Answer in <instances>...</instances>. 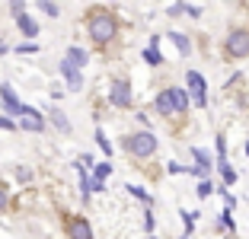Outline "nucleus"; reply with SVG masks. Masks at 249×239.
I'll return each instance as SVG.
<instances>
[{
	"label": "nucleus",
	"instance_id": "7",
	"mask_svg": "<svg viewBox=\"0 0 249 239\" xmlns=\"http://www.w3.org/2000/svg\"><path fill=\"white\" fill-rule=\"evenodd\" d=\"M0 99H3L7 115H26V112H29V105H22V102L16 99V93H13V86H10V83H0Z\"/></svg>",
	"mask_w": 249,
	"mask_h": 239
},
{
	"label": "nucleus",
	"instance_id": "1",
	"mask_svg": "<svg viewBox=\"0 0 249 239\" xmlns=\"http://www.w3.org/2000/svg\"><path fill=\"white\" fill-rule=\"evenodd\" d=\"M87 32H89V38H93L96 45H109L112 38H115V32H118V22H115V16H112L109 10H93V13L87 16Z\"/></svg>",
	"mask_w": 249,
	"mask_h": 239
},
{
	"label": "nucleus",
	"instance_id": "14",
	"mask_svg": "<svg viewBox=\"0 0 249 239\" xmlns=\"http://www.w3.org/2000/svg\"><path fill=\"white\" fill-rule=\"evenodd\" d=\"M169 38H173V45L179 48V54H182V58H185V54L192 51V42H189V38L182 35V32H169Z\"/></svg>",
	"mask_w": 249,
	"mask_h": 239
},
{
	"label": "nucleus",
	"instance_id": "9",
	"mask_svg": "<svg viewBox=\"0 0 249 239\" xmlns=\"http://www.w3.org/2000/svg\"><path fill=\"white\" fill-rule=\"evenodd\" d=\"M58 70L67 77V89H71V93H80V89H83V73H80V67H73L71 61H61Z\"/></svg>",
	"mask_w": 249,
	"mask_h": 239
},
{
	"label": "nucleus",
	"instance_id": "8",
	"mask_svg": "<svg viewBox=\"0 0 249 239\" xmlns=\"http://www.w3.org/2000/svg\"><path fill=\"white\" fill-rule=\"evenodd\" d=\"M64 230L71 239H93V226L87 223L83 217H67L64 220Z\"/></svg>",
	"mask_w": 249,
	"mask_h": 239
},
{
	"label": "nucleus",
	"instance_id": "26",
	"mask_svg": "<svg viewBox=\"0 0 249 239\" xmlns=\"http://www.w3.org/2000/svg\"><path fill=\"white\" fill-rule=\"evenodd\" d=\"M7 201H10V195H7V188H3V185H0V214H3V210H7Z\"/></svg>",
	"mask_w": 249,
	"mask_h": 239
},
{
	"label": "nucleus",
	"instance_id": "11",
	"mask_svg": "<svg viewBox=\"0 0 249 239\" xmlns=\"http://www.w3.org/2000/svg\"><path fill=\"white\" fill-rule=\"evenodd\" d=\"M16 26H19V32H22L26 38H36V35H38V22L32 19L29 13H19V16H16Z\"/></svg>",
	"mask_w": 249,
	"mask_h": 239
},
{
	"label": "nucleus",
	"instance_id": "5",
	"mask_svg": "<svg viewBox=\"0 0 249 239\" xmlns=\"http://www.w3.org/2000/svg\"><path fill=\"white\" fill-rule=\"evenodd\" d=\"M109 102L115 105V109H128L131 105V83L128 80H112V86H109Z\"/></svg>",
	"mask_w": 249,
	"mask_h": 239
},
{
	"label": "nucleus",
	"instance_id": "27",
	"mask_svg": "<svg viewBox=\"0 0 249 239\" xmlns=\"http://www.w3.org/2000/svg\"><path fill=\"white\" fill-rule=\"evenodd\" d=\"M144 226H147V233L154 230V214H150V210H147V214H144Z\"/></svg>",
	"mask_w": 249,
	"mask_h": 239
},
{
	"label": "nucleus",
	"instance_id": "24",
	"mask_svg": "<svg viewBox=\"0 0 249 239\" xmlns=\"http://www.w3.org/2000/svg\"><path fill=\"white\" fill-rule=\"evenodd\" d=\"M16 51H19V54H36V51H38V45H36V42H26V45H19Z\"/></svg>",
	"mask_w": 249,
	"mask_h": 239
},
{
	"label": "nucleus",
	"instance_id": "30",
	"mask_svg": "<svg viewBox=\"0 0 249 239\" xmlns=\"http://www.w3.org/2000/svg\"><path fill=\"white\" fill-rule=\"evenodd\" d=\"M0 54H7V45H3V42H0Z\"/></svg>",
	"mask_w": 249,
	"mask_h": 239
},
{
	"label": "nucleus",
	"instance_id": "6",
	"mask_svg": "<svg viewBox=\"0 0 249 239\" xmlns=\"http://www.w3.org/2000/svg\"><path fill=\"white\" fill-rule=\"evenodd\" d=\"M185 83H189L192 96H195L198 109H205V105H208V83H205V77H201L198 70H189V73H185Z\"/></svg>",
	"mask_w": 249,
	"mask_h": 239
},
{
	"label": "nucleus",
	"instance_id": "32",
	"mask_svg": "<svg viewBox=\"0 0 249 239\" xmlns=\"http://www.w3.org/2000/svg\"><path fill=\"white\" fill-rule=\"evenodd\" d=\"M246 153H249V144H246Z\"/></svg>",
	"mask_w": 249,
	"mask_h": 239
},
{
	"label": "nucleus",
	"instance_id": "28",
	"mask_svg": "<svg viewBox=\"0 0 249 239\" xmlns=\"http://www.w3.org/2000/svg\"><path fill=\"white\" fill-rule=\"evenodd\" d=\"M16 175H19L22 182H29V179H32V172H29V169H16Z\"/></svg>",
	"mask_w": 249,
	"mask_h": 239
},
{
	"label": "nucleus",
	"instance_id": "21",
	"mask_svg": "<svg viewBox=\"0 0 249 239\" xmlns=\"http://www.w3.org/2000/svg\"><path fill=\"white\" fill-rule=\"evenodd\" d=\"M16 128H19V124H16L10 115H0V131H16Z\"/></svg>",
	"mask_w": 249,
	"mask_h": 239
},
{
	"label": "nucleus",
	"instance_id": "18",
	"mask_svg": "<svg viewBox=\"0 0 249 239\" xmlns=\"http://www.w3.org/2000/svg\"><path fill=\"white\" fill-rule=\"evenodd\" d=\"M96 144H99V150H103L106 156H112V144H109V137H106L103 131H96Z\"/></svg>",
	"mask_w": 249,
	"mask_h": 239
},
{
	"label": "nucleus",
	"instance_id": "29",
	"mask_svg": "<svg viewBox=\"0 0 249 239\" xmlns=\"http://www.w3.org/2000/svg\"><path fill=\"white\" fill-rule=\"evenodd\" d=\"M185 10V3H176V7H169V16H179Z\"/></svg>",
	"mask_w": 249,
	"mask_h": 239
},
{
	"label": "nucleus",
	"instance_id": "25",
	"mask_svg": "<svg viewBox=\"0 0 249 239\" xmlns=\"http://www.w3.org/2000/svg\"><path fill=\"white\" fill-rule=\"evenodd\" d=\"M220 226H227V230H233V217H230V210H224V214H220Z\"/></svg>",
	"mask_w": 249,
	"mask_h": 239
},
{
	"label": "nucleus",
	"instance_id": "13",
	"mask_svg": "<svg viewBox=\"0 0 249 239\" xmlns=\"http://www.w3.org/2000/svg\"><path fill=\"white\" fill-rule=\"evenodd\" d=\"M48 118H52V124L61 131V134H71V121H67V115L61 109H52V112H48Z\"/></svg>",
	"mask_w": 249,
	"mask_h": 239
},
{
	"label": "nucleus",
	"instance_id": "3",
	"mask_svg": "<svg viewBox=\"0 0 249 239\" xmlns=\"http://www.w3.org/2000/svg\"><path fill=\"white\" fill-rule=\"evenodd\" d=\"M157 134H150V131H134V134H128V137H124V150L131 153L134 159H147V156H154L157 153Z\"/></svg>",
	"mask_w": 249,
	"mask_h": 239
},
{
	"label": "nucleus",
	"instance_id": "10",
	"mask_svg": "<svg viewBox=\"0 0 249 239\" xmlns=\"http://www.w3.org/2000/svg\"><path fill=\"white\" fill-rule=\"evenodd\" d=\"M19 128H22V131H36V134H42V131H45V118H42V115H38V112L29 105V112L22 115Z\"/></svg>",
	"mask_w": 249,
	"mask_h": 239
},
{
	"label": "nucleus",
	"instance_id": "4",
	"mask_svg": "<svg viewBox=\"0 0 249 239\" xmlns=\"http://www.w3.org/2000/svg\"><path fill=\"white\" fill-rule=\"evenodd\" d=\"M224 54L227 61H243L249 58V29H233L224 38Z\"/></svg>",
	"mask_w": 249,
	"mask_h": 239
},
{
	"label": "nucleus",
	"instance_id": "22",
	"mask_svg": "<svg viewBox=\"0 0 249 239\" xmlns=\"http://www.w3.org/2000/svg\"><path fill=\"white\" fill-rule=\"evenodd\" d=\"M128 191H131L134 198H141V201H147V204H150V195H147L144 188H138V185H128Z\"/></svg>",
	"mask_w": 249,
	"mask_h": 239
},
{
	"label": "nucleus",
	"instance_id": "2",
	"mask_svg": "<svg viewBox=\"0 0 249 239\" xmlns=\"http://www.w3.org/2000/svg\"><path fill=\"white\" fill-rule=\"evenodd\" d=\"M157 112L160 115H182L185 109H189V93H185L182 86H169V89H160L154 99Z\"/></svg>",
	"mask_w": 249,
	"mask_h": 239
},
{
	"label": "nucleus",
	"instance_id": "23",
	"mask_svg": "<svg viewBox=\"0 0 249 239\" xmlns=\"http://www.w3.org/2000/svg\"><path fill=\"white\" fill-rule=\"evenodd\" d=\"M10 13H13V16L26 13V3H22V0H10Z\"/></svg>",
	"mask_w": 249,
	"mask_h": 239
},
{
	"label": "nucleus",
	"instance_id": "15",
	"mask_svg": "<svg viewBox=\"0 0 249 239\" xmlns=\"http://www.w3.org/2000/svg\"><path fill=\"white\" fill-rule=\"evenodd\" d=\"M217 169H220V175H224V182H227V185H233V182H236V172L230 169L227 156H217Z\"/></svg>",
	"mask_w": 249,
	"mask_h": 239
},
{
	"label": "nucleus",
	"instance_id": "31",
	"mask_svg": "<svg viewBox=\"0 0 249 239\" xmlns=\"http://www.w3.org/2000/svg\"><path fill=\"white\" fill-rule=\"evenodd\" d=\"M182 239H189V233H185V236H182Z\"/></svg>",
	"mask_w": 249,
	"mask_h": 239
},
{
	"label": "nucleus",
	"instance_id": "12",
	"mask_svg": "<svg viewBox=\"0 0 249 239\" xmlns=\"http://www.w3.org/2000/svg\"><path fill=\"white\" fill-rule=\"evenodd\" d=\"M64 61H71L73 67H80V70H83V67H87V61H89V54L83 48H77V45H73V48H67V58Z\"/></svg>",
	"mask_w": 249,
	"mask_h": 239
},
{
	"label": "nucleus",
	"instance_id": "16",
	"mask_svg": "<svg viewBox=\"0 0 249 239\" xmlns=\"http://www.w3.org/2000/svg\"><path fill=\"white\" fill-rule=\"evenodd\" d=\"M144 61H147L150 67H160V64H163V54H160V48H157V45H150V48L144 51Z\"/></svg>",
	"mask_w": 249,
	"mask_h": 239
},
{
	"label": "nucleus",
	"instance_id": "19",
	"mask_svg": "<svg viewBox=\"0 0 249 239\" xmlns=\"http://www.w3.org/2000/svg\"><path fill=\"white\" fill-rule=\"evenodd\" d=\"M38 7H42V13H48V16H58L61 13V7H58V3H52V0H38Z\"/></svg>",
	"mask_w": 249,
	"mask_h": 239
},
{
	"label": "nucleus",
	"instance_id": "17",
	"mask_svg": "<svg viewBox=\"0 0 249 239\" xmlns=\"http://www.w3.org/2000/svg\"><path fill=\"white\" fill-rule=\"evenodd\" d=\"M93 175H96V179H99V182H106V179H109V175H112V163H99V166L93 169Z\"/></svg>",
	"mask_w": 249,
	"mask_h": 239
},
{
	"label": "nucleus",
	"instance_id": "20",
	"mask_svg": "<svg viewBox=\"0 0 249 239\" xmlns=\"http://www.w3.org/2000/svg\"><path fill=\"white\" fill-rule=\"evenodd\" d=\"M211 191H214V185H211L208 179H201V182H198V198H208Z\"/></svg>",
	"mask_w": 249,
	"mask_h": 239
}]
</instances>
